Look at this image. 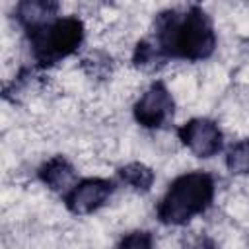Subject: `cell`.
<instances>
[{
  "instance_id": "7",
  "label": "cell",
  "mask_w": 249,
  "mask_h": 249,
  "mask_svg": "<svg viewBox=\"0 0 249 249\" xmlns=\"http://www.w3.org/2000/svg\"><path fill=\"white\" fill-rule=\"evenodd\" d=\"M37 177L51 191L64 193V195L78 183L76 169H74V165L64 156H53L51 160H47L37 169Z\"/></svg>"
},
{
  "instance_id": "2",
  "label": "cell",
  "mask_w": 249,
  "mask_h": 249,
  "mask_svg": "<svg viewBox=\"0 0 249 249\" xmlns=\"http://www.w3.org/2000/svg\"><path fill=\"white\" fill-rule=\"evenodd\" d=\"M216 183L206 171H189L171 181L161 196L156 216L163 226H185L206 212L214 200Z\"/></svg>"
},
{
  "instance_id": "3",
  "label": "cell",
  "mask_w": 249,
  "mask_h": 249,
  "mask_svg": "<svg viewBox=\"0 0 249 249\" xmlns=\"http://www.w3.org/2000/svg\"><path fill=\"white\" fill-rule=\"evenodd\" d=\"M27 35L33 60L39 68H49L74 54L86 35L84 21L76 16H58Z\"/></svg>"
},
{
  "instance_id": "4",
  "label": "cell",
  "mask_w": 249,
  "mask_h": 249,
  "mask_svg": "<svg viewBox=\"0 0 249 249\" xmlns=\"http://www.w3.org/2000/svg\"><path fill=\"white\" fill-rule=\"evenodd\" d=\"M134 121L144 128H161L165 126L175 113V101L163 82L156 80L134 103Z\"/></svg>"
},
{
  "instance_id": "1",
  "label": "cell",
  "mask_w": 249,
  "mask_h": 249,
  "mask_svg": "<svg viewBox=\"0 0 249 249\" xmlns=\"http://www.w3.org/2000/svg\"><path fill=\"white\" fill-rule=\"evenodd\" d=\"M160 54L189 62L206 60L216 49V31L210 16L196 4L185 12L163 10L154 19V37H148Z\"/></svg>"
},
{
  "instance_id": "6",
  "label": "cell",
  "mask_w": 249,
  "mask_h": 249,
  "mask_svg": "<svg viewBox=\"0 0 249 249\" xmlns=\"http://www.w3.org/2000/svg\"><path fill=\"white\" fill-rule=\"evenodd\" d=\"M115 193V183L111 179L103 177H86L80 179L66 195H64V206L78 216L91 214L99 210Z\"/></svg>"
},
{
  "instance_id": "11",
  "label": "cell",
  "mask_w": 249,
  "mask_h": 249,
  "mask_svg": "<svg viewBox=\"0 0 249 249\" xmlns=\"http://www.w3.org/2000/svg\"><path fill=\"white\" fill-rule=\"evenodd\" d=\"M119 249H154V235L146 230H134L123 235Z\"/></svg>"
},
{
  "instance_id": "5",
  "label": "cell",
  "mask_w": 249,
  "mask_h": 249,
  "mask_svg": "<svg viewBox=\"0 0 249 249\" xmlns=\"http://www.w3.org/2000/svg\"><path fill=\"white\" fill-rule=\"evenodd\" d=\"M177 136L196 158L202 160L216 156L224 146V134L220 126L206 117H196L187 121L177 128Z\"/></svg>"
},
{
  "instance_id": "10",
  "label": "cell",
  "mask_w": 249,
  "mask_h": 249,
  "mask_svg": "<svg viewBox=\"0 0 249 249\" xmlns=\"http://www.w3.org/2000/svg\"><path fill=\"white\" fill-rule=\"evenodd\" d=\"M226 167L235 175H249V138L239 140L228 150Z\"/></svg>"
},
{
  "instance_id": "8",
  "label": "cell",
  "mask_w": 249,
  "mask_h": 249,
  "mask_svg": "<svg viewBox=\"0 0 249 249\" xmlns=\"http://www.w3.org/2000/svg\"><path fill=\"white\" fill-rule=\"evenodd\" d=\"M58 14V4L49 0H23L16 6V21L25 33L43 27Z\"/></svg>"
},
{
  "instance_id": "12",
  "label": "cell",
  "mask_w": 249,
  "mask_h": 249,
  "mask_svg": "<svg viewBox=\"0 0 249 249\" xmlns=\"http://www.w3.org/2000/svg\"><path fill=\"white\" fill-rule=\"evenodd\" d=\"M183 249H218L214 239L206 233H195L183 241Z\"/></svg>"
},
{
  "instance_id": "9",
  "label": "cell",
  "mask_w": 249,
  "mask_h": 249,
  "mask_svg": "<svg viewBox=\"0 0 249 249\" xmlns=\"http://www.w3.org/2000/svg\"><path fill=\"white\" fill-rule=\"evenodd\" d=\"M117 175L124 185H128L136 193H148L154 185V179H156L154 171L148 165L140 163V161H132V163L123 165L117 171Z\"/></svg>"
}]
</instances>
